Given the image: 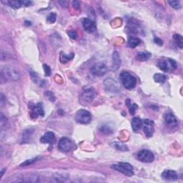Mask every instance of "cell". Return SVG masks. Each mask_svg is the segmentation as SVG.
Wrapping results in <instances>:
<instances>
[{"label": "cell", "instance_id": "f35d334b", "mask_svg": "<svg viewBox=\"0 0 183 183\" xmlns=\"http://www.w3.org/2000/svg\"><path fill=\"white\" fill-rule=\"evenodd\" d=\"M22 3H23V6H30L31 5V4H32V2L31 1H26V0H23Z\"/></svg>", "mask_w": 183, "mask_h": 183}, {"label": "cell", "instance_id": "9a60e30c", "mask_svg": "<svg viewBox=\"0 0 183 183\" xmlns=\"http://www.w3.org/2000/svg\"><path fill=\"white\" fill-rule=\"evenodd\" d=\"M162 177L165 180L169 181H175L178 179V175L175 171L174 170H164L162 174Z\"/></svg>", "mask_w": 183, "mask_h": 183}, {"label": "cell", "instance_id": "ba28073f", "mask_svg": "<svg viewBox=\"0 0 183 183\" xmlns=\"http://www.w3.org/2000/svg\"><path fill=\"white\" fill-rule=\"evenodd\" d=\"M104 87L106 90L108 92L112 93H118L120 91V87L118 82L115 80L111 78H108L105 79L104 82Z\"/></svg>", "mask_w": 183, "mask_h": 183}, {"label": "cell", "instance_id": "ffe728a7", "mask_svg": "<svg viewBox=\"0 0 183 183\" xmlns=\"http://www.w3.org/2000/svg\"><path fill=\"white\" fill-rule=\"evenodd\" d=\"M151 56H152V54H151L150 52H139V53H137L136 58H137V60H139L140 62H145V61L148 60V59H150Z\"/></svg>", "mask_w": 183, "mask_h": 183}, {"label": "cell", "instance_id": "e0dca14e", "mask_svg": "<svg viewBox=\"0 0 183 183\" xmlns=\"http://www.w3.org/2000/svg\"><path fill=\"white\" fill-rule=\"evenodd\" d=\"M121 65V59L120 54L117 51H114L113 54V65H112V70L117 71L120 68Z\"/></svg>", "mask_w": 183, "mask_h": 183}, {"label": "cell", "instance_id": "8fae6325", "mask_svg": "<svg viewBox=\"0 0 183 183\" xmlns=\"http://www.w3.org/2000/svg\"><path fill=\"white\" fill-rule=\"evenodd\" d=\"M137 158L139 161L145 162V163H150L152 162L155 159L154 155L152 152L147 150H140L137 154Z\"/></svg>", "mask_w": 183, "mask_h": 183}, {"label": "cell", "instance_id": "3957f363", "mask_svg": "<svg viewBox=\"0 0 183 183\" xmlns=\"http://www.w3.org/2000/svg\"><path fill=\"white\" fill-rule=\"evenodd\" d=\"M112 168L120 172L121 173L124 174L125 175L128 177H132L134 175V168L132 164L127 162H120L117 164L112 165Z\"/></svg>", "mask_w": 183, "mask_h": 183}, {"label": "cell", "instance_id": "4fadbf2b", "mask_svg": "<svg viewBox=\"0 0 183 183\" xmlns=\"http://www.w3.org/2000/svg\"><path fill=\"white\" fill-rule=\"evenodd\" d=\"M31 115L34 118H36L37 116L43 117L45 115V111L44 109H43L42 102H39L37 104H36L35 106H34L32 108Z\"/></svg>", "mask_w": 183, "mask_h": 183}, {"label": "cell", "instance_id": "4316f807", "mask_svg": "<svg viewBox=\"0 0 183 183\" xmlns=\"http://www.w3.org/2000/svg\"><path fill=\"white\" fill-rule=\"evenodd\" d=\"M126 103H127V105L128 107H129V109H130V114H132V115H133L135 113V111L136 109L138 108V106L136 104H132V103H130V100H127V101H126Z\"/></svg>", "mask_w": 183, "mask_h": 183}, {"label": "cell", "instance_id": "2e32d148", "mask_svg": "<svg viewBox=\"0 0 183 183\" xmlns=\"http://www.w3.org/2000/svg\"><path fill=\"white\" fill-rule=\"evenodd\" d=\"M55 140V136L54 134L52 132H47L43 135L40 139V142L44 144H53Z\"/></svg>", "mask_w": 183, "mask_h": 183}, {"label": "cell", "instance_id": "d6986e66", "mask_svg": "<svg viewBox=\"0 0 183 183\" xmlns=\"http://www.w3.org/2000/svg\"><path fill=\"white\" fill-rule=\"evenodd\" d=\"M143 127V120L139 117H134L132 120V128L134 132H139Z\"/></svg>", "mask_w": 183, "mask_h": 183}, {"label": "cell", "instance_id": "44dd1931", "mask_svg": "<svg viewBox=\"0 0 183 183\" xmlns=\"http://www.w3.org/2000/svg\"><path fill=\"white\" fill-rule=\"evenodd\" d=\"M111 145L116 150L122 151V152H126V151L129 150L127 145L122 143H120V142H113V143H112Z\"/></svg>", "mask_w": 183, "mask_h": 183}, {"label": "cell", "instance_id": "484cf974", "mask_svg": "<svg viewBox=\"0 0 183 183\" xmlns=\"http://www.w3.org/2000/svg\"><path fill=\"white\" fill-rule=\"evenodd\" d=\"M73 57H74V54H71V55H67V54H65L64 52H62L61 55H60L61 62L64 64L67 63V62L71 60V59L73 58Z\"/></svg>", "mask_w": 183, "mask_h": 183}, {"label": "cell", "instance_id": "7c38bea8", "mask_svg": "<svg viewBox=\"0 0 183 183\" xmlns=\"http://www.w3.org/2000/svg\"><path fill=\"white\" fill-rule=\"evenodd\" d=\"M82 25H83L84 29L85 31L88 32L90 33H92L96 31L97 26H96V23L90 19H84L82 22Z\"/></svg>", "mask_w": 183, "mask_h": 183}, {"label": "cell", "instance_id": "ac0fdd59", "mask_svg": "<svg viewBox=\"0 0 183 183\" xmlns=\"http://www.w3.org/2000/svg\"><path fill=\"white\" fill-rule=\"evenodd\" d=\"M127 28L130 32L133 33H138L139 29L140 28V25L139 23H137V21L134 19H131L128 22Z\"/></svg>", "mask_w": 183, "mask_h": 183}, {"label": "cell", "instance_id": "d4e9b609", "mask_svg": "<svg viewBox=\"0 0 183 183\" xmlns=\"http://www.w3.org/2000/svg\"><path fill=\"white\" fill-rule=\"evenodd\" d=\"M174 40H175L176 45H177L179 48L180 49H182L183 47V38L182 36L179 34H175V35L173 36Z\"/></svg>", "mask_w": 183, "mask_h": 183}, {"label": "cell", "instance_id": "52a82bcc", "mask_svg": "<svg viewBox=\"0 0 183 183\" xmlns=\"http://www.w3.org/2000/svg\"><path fill=\"white\" fill-rule=\"evenodd\" d=\"M92 74L95 76L101 77L106 74L107 72V67L104 63L98 62L94 65L90 69Z\"/></svg>", "mask_w": 183, "mask_h": 183}, {"label": "cell", "instance_id": "cb8c5ba5", "mask_svg": "<svg viewBox=\"0 0 183 183\" xmlns=\"http://www.w3.org/2000/svg\"><path fill=\"white\" fill-rule=\"evenodd\" d=\"M153 78H154V80L156 82H158V83H164V82L166 81L167 77L166 75H164L163 74H159V73H157V74H155L154 75Z\"/></svg>", "mask_w": 183, "mask_h": 183}, {"label": "cell", "instance_id": "8992f818", "mask_svg": "<svg viewBox=\"0 0 183 183\" xmlns=\"http://www.w3.org/2000/svg\"><path fill=\"white\" fill-rule=\"evenodd\" d=\"M58 147L59 150L62 151V152H67L74 149V145L70 139H69L68 137H65L61 138L60 140L59 141Z\"/></svg>", "mask_w": 183, "mask_h": 183}, {"label": "cell", "instance_id": "8d00e7d4", "mask_svg": "<svg viewBox=\"0 0 183 183\" xmlns=\"http://www.w3.org/2000/svg\"><path fill=\"white\" fill-rule=\"evenodd\" d=\"M154 42H155V44H157V45H159V46H162V45H163V42H162L161 39H160V38L155 37L154 39Z\"/></svg>", "mask_w": 183, "mask_h": 183}, {"label": "cell", "instance_id": "30bf717a", "mask_svg": "<svg viewBox=\"0 0 183 183\" xmlns=\"http://www.w3.org/2000/svg\"><path fill=\"white\" fill-rule=\"evenodd\" d=\"M155 123L152 120H148V119H146V120H144L143 121V130L144 133H145V136L147 137H151L153 134H154L155 132Z\"/></svg>", "mask_w": 183, "mask_h": 183}, {"label": "cell", "instance_id": "83f0119b", "mask_svg": "<svg viewBox=\"0 0 183 183\" xmlns=\"http://www.w3.org/2000/svg\"><path fill=\"white\" fill-rule=\"evenodd\" d=\"M32 130L31 129H28L27 130H25L24 132V133H23V135H22V139H23V142H24V143H27V142H28L29 137H31V134H32Z\"/></svg>", "mask_w": 183, "mask_h": 183}, {"label": "cell", "instance_id": "4dcf8cb0", "mask_svg": "<svg viewBox=\"0 0 183 183\" xmlns=\"http://www.w3.org/2000/svg\"><path fill=\"white\" fill-rule=\"evenodd\" d=\"M100 130H101L103 133H105V134H110L113 132V130H112V129H110V127L106 125H104V126L102 125V127H100Z\"/></svg>", "mask_w": 183, "mask_h": 183}, {"label": "cell", "instance_id": "603a6c76", "mask_svg": "<svg viewBox=\"0 0 183 183\" xmlns=\"http://www.w3.org/2000/svg\"><path fill=\"white\" fill-rule=\"evenodd\" d=\"M6 4H7L10 7L15 9V10L19 9L23 6L22 1H19V0H10V1L6 2Z\"/></svg>", "mask_w": 183, "mask_h": 183}, {"label": "cell", "instance_id": "f1b7e54d", "mask_svg": "<svg viewBox=\"0 0 183 183\" xmlns=\"http://www.w3.org/2000/svg\"><path fill=\"white\" fill-rule=\"evenodd\" d=\"M168 3L175 10H180L181 8V4L179 1H169Z\"/></svg>", "mask_w": 183, "mask_h": 183}, {"label": "cell", "instance_id": "5b68a950", "mask_svg": "<svg viewBox=\"0 0 183 183\" xmlns=\"http://www.w3.org/2000/svg\"><path fill=\"white\" fill-rule=\"evenodd\" d=\"M75 120L79 124H89L92 120V114L90 112L84 110V109H80V110L77 111V113H76Z\"/></svg>", "mask_w": 183, "mask_h": 183}, {"label": "cell", "instance_id": "5bb4252c", "mask_svg": "<svg viewBox=\"0 0 183 183\" xmlns=\"http://www.w3.org/2000/svg\"><path fill=\"white\" fill-rule=\"evenodd\" d=\"M164 120L167 125L170 126H177V120L171 112H167L164 114Z\"/></svg>", "mask_w": 183, "mask_h": 183}, {"label": "cell", "instance_id": "836d02e7", "mask_svg": "<svg viewBox=\"0 0 183 183\" xmlns=\"http://www.w3.org/2000/svg\"><path fill=\"white\" fill-rule=\"evenodd\" d=\"M31 77H32V78L33 81L35 82L36 83H40V82H42V80L40 79V78H39L38 76L36 75V74L35 72H31Z\"/></svg>", "mask_w": 183, "mask_h": 183}, {"label": "cell", "instance_id": "7402d4cb", "mask_svg": "<svg viewBox=\"0 0 183 183\" xmlns=\"http://www.w3.org/2000/svg\"><path fill=\"white\" fill-rule=\"evenodd\" d=\"M141 43L140 39L134 37V36H130L128 39V45L131 48H134Z\"/></svg>", "mask_w": 183, "mask_h": 183}, {"label": "cell", "instance_id": "9c48e42d", "mask_svg": "<svg viewBox=\"0 0 183 183\" xmlns=\"http://www.w3.org/2000/svg\"><path fill=\"white\" fill-rule=\"evenodd\" d=\"M95 97V90L92 88L87 89L86 90H84L83 92H82L81 96H80V102H81L82 104H90V102L93 101Z\"/></svg>", "mask_w": 183, "mask_h": 183}, {"label": "cell", "instance_id": "ab89813d", "mask_svg": "<svg viewBox=\"0 0 183 183\" xmlns=\"http://www.w3.org/2000/svg\"><path fill=\"white\" fill-rule=\"evenodd\" d=\"M4 170H6V169H3V170H2V172H1V177H2V175H3V174L4 172Z\"/></svg>", "mask_w": 183, "mask_h": 183}, {"label": "cell", "instance_id": "74e56055", "mask_svg": "<svg viewBox=\"0 0 183 183\" xmlns=\"http://www.w3.org/2000/svg\"><path fill=\"white\" fill-rule=\"evenodd\" d=\"M72 4H73V6H74V7L75 9H77V10H78V9L79 8V6L80 4L79 3V2L77 1H73L72 2Z\"/></svg>", "mask_w": 183, "mask_h": 183}, {"label": "cell", "instance_id": "d590c367", "mask_svg": "<svg viewBox=\"0 0 183 183\" xmlns=\"http://www.w3.org/2000/svg\"><path fill=\"white\" fill-rule=\"evenodd\" d=\"M59 3L64 8H67L68 6V5H69L68 2L67 1H65V0H63V1H59Z\"/></svg>", "mask_w": 183, "mask_h": 183}, {"label": "cell", "instance_id": "f546056e", "mask_svg": "<svg viewBox=\"0 0 183 183\" xmlns=\"http://www.w3.org/2000/svg\"><path fill=\"white\" fill-rule=\"evenodd\" d=\"M56 17L57 15L54 13H50L47 17V21L49 23V24H53L56 21Z\"/></svg>", "mask_w": 183, "mask_h": 183}, {"label": "cell", "instance_id": "6da1fadb", "mask_svg": "<svg viewBox=\"0 0 183 183\" xmlns=\"http://www.w3.org/2000/svg\"><path fill=\"white\" fill-rule=\"evenodd\" d=\"M120 78L123 86L127 90H132V89L135 87L137 84V79L135 77L132 76V74H130L129 72H122L120 75Z\"/></svg>", "mask_w": 183, "mask_h": 183}, {"label": "cell", "instance_id": "7a4b0ae2", "mask_svg": "<svg viewBox=\"0 0 183 183\" xmlns=\"http://www.w3.org/2000/svg\"><path fill=\"white\" fill-rule=\"evenodd\" d=\"M7 79L12 81H17L20 78V74L19 71L16 70L15 68L11 67H4L2 70V78Z\"/></svg>", "mask_w": 183, "mask_h": 183}, {"label": "cell", "instance_id": "e575fe53", "mask_svg": "<svg viewBox=\"0 0 183 183\" xmlns=\"http://www.w3.org/2000/svg\"><path fill=\"white\" fill-rule=\"evenodd\" d=\"M68 34H69V36H70V38H72V40H76V39L77 38V33L74 30H71V31L69 32Z\"/></svg>", "mask_w": 183, "mask_h": 183}, {"label": "cell", "instance_id": "d6a6232c", "mask_svg": "<svg viewBox=\"0 0 183 183\" xmlns=\"http://www.w3.org/2000/svg\"><path fill=\"white\" fill-rule=\"evenodd\" d=\"M43 68H44L45 76L49 77V75L51 74V69H50V67L47 65H46V64L43 65Z\"/></svg>", "mask_w": 183, "mask_h": 183}, {"label": "cell", "instance_id": "1f68e13d", "mask_svg": "<svg viewBox=\"0 0 183 183\" xmlns=\"http://www.w3.org/2000/svg\"><path fill=\"white\" fill-rule=\"evenodd\" d=\"M39 158L38 157H35V158H33L32 160H26L24 162H23L21 164H20V166L22 167H24V166H28L29 164L34 163V162H35L36 160H37Z\"/></svg>", "mask_w": 183, "mask_h": 183}, {"label": "cell", "instance_id": "277c9868", "mask_svg": "<svg viewBox=\"0 0 183 183\" xmlns=\"http://www.w3.org/2000/svg\"><path fill=\"white\" fill-rule=\"evenodd\" d=\"M157 67L163 72H169V71L175 70L177 68V63L174 59H161L157 63Z\"/></svg>", "mask_w": 183, "mask_h": 183}]
</instances>
